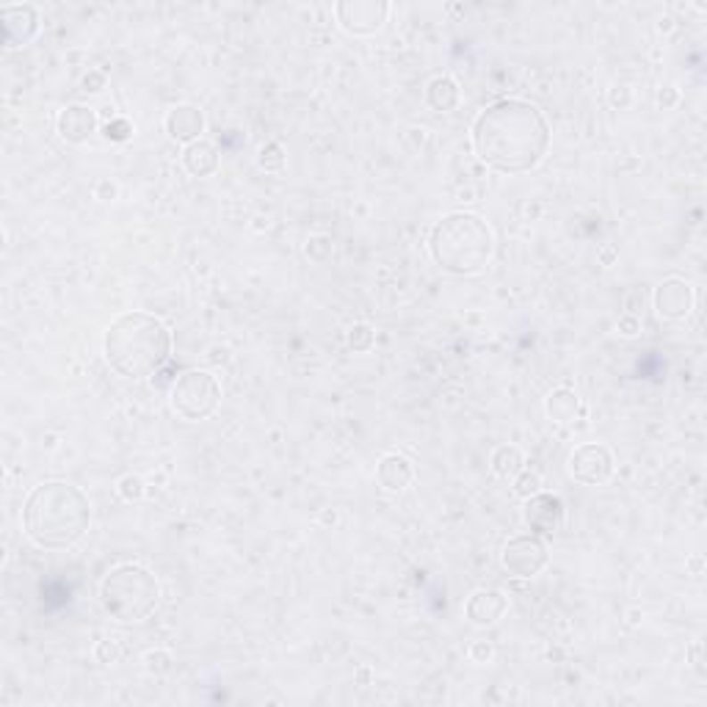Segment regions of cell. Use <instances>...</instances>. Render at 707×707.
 I'll use <instances>...</instances> for the list:
<instances>
[{
  "label": "cell",
  "instance_id": "6da1fadb",
  "mask_svg": "<svg viewBox=\"0 0 707 707\" xmlns=\"http://www.w3.org/2000/svg\"><path fill=\"white\" fill-rule=\"evenodd\" d=\"M473 152L497 175H525L550 147V122L528 100H497L470 127Z\"/></svg>",
  "mask_w": 707,
  "mask_h": 707
},
{
  "label": "cell",
  "instance_id": "7a4b0ae2",
  "mask_svg": "<svg viewBox=\"0 0 707 707\" xmlns=\"http://www.w3.org/2000/svg\"><path fill=\"white\" fill-rule=\"evenodd\" d=\"M92 503L80 487L67 481H45L22 503V530L37 547L64 550L86 536Z\"/></svg>",
  "mask_w": 707,
  "mask_h": 707
},
{
  "label": "cell",
  "instance_id": "3957f363",
  "mask_svg": "<svg viewBox=\"0 0 707 707\" xmlns=\"http://www.w3.org/2000/svg\"><path fill=\"white\" fill-rule=\"evenodd\" d=\"M103 351L119 376L147 379L172 357V332L158 316L125 313L108 326Z\"/></svg>",
  "mask_w": 707,
  "mask_h": 707
},
{
  "label": "cell",
  "instance_id": "277c9868",
  "mask_svg": "<svg viewBox=\"0 0 707 707\" xmlns=\"http://www.w3.org/2000/svg\"><path fill=\"white\" fill-rule=\"evenodd\" d=\"M429 254L450 276L481 274L495 254L492 227L478 213H448L434 224L429 235Z\"/></svg>",
  "mask_w": 707,
  "mask_h": 707
},
{
  "label": "cell",
  "instance_id": "5b68a950",
  "mask_svg": "<svg viewBox=\"0 0 707 707\" xmlns=\"http://www.w3.org/2000/svg\"><path fill=\"white\" fill-rule=\"evenodd\" d=\"M158 603H160V583L150 570L138 567V563H119L100 583L103 611L111 619L125 621V625L150 619Z\"/></svg>",
  "mask_w": 707,
  "mask_h": 707
},
{
  "label": "cell",
  "instance_id": "8992f818",
  "mask_svg": "<svg viewBox=\"0 0 707 707\" xmlns=\"http://www.w3.org/2000/svg\"><path fill=\"white\" fill-rule=\"evenodd\" d=\"M169 401L183 420H208L221 404V384L210 371H196L193 367V371L177 376L172 392H169Z\"/></svg>",
  "mask_w": 707,
  "mask_h": 707
},
{
  "label": "cell",
  "instance_id": "52a82bcc",
  "mask_svg": "<svg viewBox=\"0 0 707 707\" xmlns=\"http://www.w3.org/2000/svg\"><path fill=\"white\" fill-rule=\"evenodd\" d=\"M547 561H550L547 545L542 536H536V533L514 536V539H508L500 550L503 570L512 578H522V580L539 575L547 567Z\"/></svg>",
  "mask_w": 707,
  "mask_h": 707
},
{
  "label": "cell",
  "instance_id": "ba28073f",
  "mask_svg": "<svg viewBox=\"0 0 707 707\" xmlns=\"http://www.w3.org/2000/svg\"><path fill=\"white\" fill-rule=\"evenodd\" d=\"M332 12L346 34L374 37L382 31L390 17V4L387 0H337Z\"/></svg>",
  "mask_w": 707,
  "mask_h": 707
},
{
  "label": "cell",
  "instance_id": "9c48e42d",
  "mask_svg": "<svg viewBox=\"0 0 707 707\" xmlns=\"http://www.w3.org/2000/svg\"><path fill=\"white\" fill-rule=\"evenodd\" d=\"M570 475L578 484L597 487L613 475V454L603 442H586L578 445L570 456Z\"/></svg>",
  "mask_w": 707,
  "mask_h": 707
},
{
  "label": "cell",
  "instance_id": "30bf717a",
  "mask_svg": "<svg viewBox=\"0 0 707 707\" xmlns=\"http://www.w3.org/2000/svg\"><path fill=\"white\" fill-rule=\"evenodd\" d=\"M563 503L558 495L550 492H536L530 497H525L522 506V520L530 528V533L536 536H550L563 525Z\"/></svg>",
  "mask_w": 707,
  "mask_h": 707
},
{
  "label": "cell",
  "instance_id": "8fae6325",
  "mask_svg": "<svg viewBox=\"0 0 707 707\" xmlns=\"http://www.w3.org/2000/svg\"><path fill=\"white\" fill-rule=\"evenodd\" d=\"M655 313L666 321H686L694 309V288L680 276H669L655 288Z\"/></svg>",
  "mask_w": 707,
  "mask_h": 707
},
{
  "label": "cell",
  "instance_id": "7c38bea8",
  "mask_svg": "<svg viewBox=\"0 0 707 707\" xmlns=\"http://www.w3.org/2000/svg\"><path fill=\"white\" fill-rule=\"evenodd\" d=\"M0 22H4L6 47H22L39 34V12L28 4L6 6L0 12Z\"/></svg>",
  "mask_w": 707,
  "mask_h": 707
},
{
  "label": "cell",
  "instance_id": "4fadbf2b",
  "mask_svg": "<svg viewBox=\"0 0 707 707\" xmlns=\"http://www.w3.org/2000/svg\"><path fill=\"white\" fill-rule=\"evenodd\" d=\"M506 611H508V597L497 588H478L464 603V616L473 621L475 628L495 625V621L503 619Z\"/></svg>",
  "mask_w": 707,
  "mask_h": 707
},
{
  "label": "cell",
  "instance_id": "5bb4252c",
  "mask_svg": "<svg viewBox=\"0 0 707 707\" xmlns=\"http://www.w3.org/2000/svg\"><path fill=\"white\" fill-rule=\"evenodd\" d=\"M163 127H166L169 138L177 141V144H185L188 147V144H193V141L202 138L205 117H202V111L196 108V105H175L166 114Z\"/></svg>",
  "mask_w": 707,
  "mask_h": 707
},
{
  "label": "cell",
  "instance_id": "9a60e30c",
  "mask_svg": "<svg viewBox=\"0 0 707 707\" xmlns=\"http://www.w3.org/2000/svg\"><path fill=\"white\" fill-rule=\"evenodd\" d=\"M55 127H59V136L70 141V144H86L97 130V114H95V108L75 103L62 111Z\"/></svg>",
  "mask_w": 707,
  "mask_h": 707
},
{
  "label": "cell",
  "instance_id": "2e32d148",
  "mask_svg": "<svg viewBox=\"0 0 707 707\" xmlns=\"http://www.w3.org/2000/svg\"><path fill=\"white\" fill-rule=\"evenodd\" d=\"M376 478L384 492H404L415 481V467L404 454H387L376 467Z\"/></svg>",
  "mask_w": 707,
  "mask_h": 707
},
{
  "label": "cell",
  "instance_id": "e0dca14e",
  "mask_svg": "<svg viewBox=\"0 0 707 707\" xmlns=\"http://www.w3.org/2000/svg\"><path fill=\"white\" fill-rule=\"evenodd\" d=\"M459 103H462V89L450 75H437L429 80L426 105L434 111V114H450L454 108H459Z\"/></svg>",
  "mask_w": 707,
  "mask_h": 707
},
{
  "label": "cell",
  "instance_id": "ac0fdd59",
  "mask_svg": "<svg viewBox=\"0 0 707 707\" xmlns=\"http://www.w3.org/2000/svg\"><path fill=\"white\" fill-rule=\"evenodd\" d=\"M545 412H547V417L553 423H563V426H567V423H575L578 417L586 415V409H583V404L578 399V392L570 390V387L553 390L545 399Z\"/></svg>",
  "mask_w": 707,
  "mask_h": 707
},
{
  "label": "cell",
  "instance_id": "d6986e66",
  "mask_svg": "<svg viewBox=\"0 0 707 707\" xmlns=\"http://www.w3.org/2000/svg\"><path fill=\"white\" fill-rule=\"evenodd\" d=\"M183 166L191 177H210L218 169V150L205 138L193 141L183 150Z\"/></svg>",
  "mask_w": 707,
  "mask_h": 707
},
{
  "label": "cell",
  "instance_id": "ffe728a7",
  "mask_svg": "<svg viewBox=\"0 0 707 707\" xmlns=\"http://www.w3.org/2000/svg\"><path fill=\"white\" fill-rule=\"evenodd\" d=\"M489 467L497 478L503 481H514L522 470H525V456L517 445H500L492 450V459H489Z\"/></svg>",
  "mask_w": 707,
  "mask_h": 707
},
{
  "label": "cell",
  "instance_id": "44dd1931",
  "mask_svg": "<svg viewBox=\"0 0 707 707\" xmlns=\"http://www.w3.org/2000/svg\"><path fill=\"white\" fill-rule=\"evenodd\" d=\"M285 147L279 144V141H266V144L258 150V166L263 169V172H282L285 169Z\"/></svg>",
  "mask_w": 707,
  "mask_h": 707
},
{
  "label": "cell",
  "instance_id": "7402d4cb",
  "mask_svg": "<svg viewBox=\"0 0 707 707\" xmlns=\"http://www.w3.org/2000/svg\"><path fill=\"white\" fill-rule=\"evenodd\" d=\"M304 254L313 263H326V260H332V254H334V241L329 235H309L307 243H304Z\"/></svg>",
  "mask_w": 707,
  "mask_h": 707
},
{
  "label": "cell",
  "instance_id": "603a6c76",
  "mask_svg": "<svg viewBox=\"0 0 707 707\" xmlns=\"http://www.w3.org/2000/svg\"><path fill=\"white\" fill-rule=\"evenodd\" d=\"M374 343H376V332H374L371 324H354L349 329V349L351 351H359V354L362 351H371Z\"/></svg>",
  "mask_w": 707,
  "mask_h": 707
},
{
  "label": "cell",
  "instance_id": "cb8c5ba5",
  "mask_svg": "<svg viewBox=\"0 0 707 707\" xmlns=\"http://www.w3.org/2000/svg\"><path fill=\"white\" fill-rule=\"evenodd\" d=\"M117 492H119V497H122V500H127V503H136V500L144 497V492H147V484H144V478H138V475H125V478H119Z\"/></svg>",
  "mask_w": 707,
  "mask_h": 707
},
{
  "label": "cell",
  "instance_id": "d4e9b609",
  "mask_svg": "<svg viewBox=\"0 0 707 707\" xmlns=\"http://www.w3.org/2000/svg\"><path fill=\"white\" fill-rule=\"evenodd\" d=\"M536 492H542V478L536 475V473H520L517 478H514V495L517 497H530V495H536Z\"/></svg>",
  "mask_w": 707,
  "mask_h": 707
},
{
  "label": "cell",
  "instance_id": "484cf974",
  "mask_svg": "<svg viewBox=\"0 0 707 707\" xmlns=\"http://www.w3.org/2000/svg\"><path fill=\"white\" fill-rule=\"evenodd\" d=\"M95 658H97L100 663H105V666L119 663V661H122V646H119V641H111V638L97 641V646H95Z\"/></svg>",
  "mask_w": 707,
  "mask_h": 707
},
{
  "label": "cell",
  "instance_id": "4316f807",
  "mask_svg": "<svg viewBox=\"0 0 707 707\" xmlns=\"http://www.w3.org/2000/svg\"><path fill=\"white\" fill-rule=\"evenodd\" d=\"M144 663H147V671H152V674H166V671H172V655L163 653V649H155V653H147Z\"/></svg>",
  "mask_w": 707,
  "mask_h": 707
},
{
  "label": "cell",
  "instance_id": "83f0119b",
  "mask_svg": "<svg viewBox=\"0 0 707 707\" xmlns=\"http://www.w3.org/2000/svg\"><path fill=\"white\" fill-rule=\"evenodd\" d=\"M105 83H108L105 72H100V70H92L89 75H83V80H80V89H83V95H100V92L105 89Z\"/></svg>",
  "mask_w": 707,
  "mask_h": 707
},
{
  "label": "cell",
  "instance_id": "f1b7e54d",
  "mask_svg": "<svg viewBox=\"0 0 707 707\" xmlns=\"http://www.w3.org/2000/svg\"><path fill=\"white\" fill-rule=\"evenodd\" d=\"M105 136L111 141H127L133 136V125L127 119H114V122L105 125Z\"/></svg>",
  "mask_w": 707,
  "mask_h": 707
},
{
  "label": "cell",
  "instance_id": "f546056e",
  "mask_svg": "<svg viewBox=\"0 0 707 707\" xmlns=\"http://www.w3.org/2000/svg\"><path fill=\"white\" fill-rule=\"evenodd\" d=\"M492 655H495V646H492L489 641H475V644L470 646V658H473L475 663H489Z\"/></svg>",
  "mask_w": 707,
  "mask_h": 707
},
{
  "label": "cell",
  "instance_id": "4dcf8cb0",
  "mask_svg": "<svg viewBox=\"0 0 707 707\" xmlns=\"http://www.w3.org/2000/svg\"><path fill=\"white\" fill-rule=\"evenodd\" d=\"M608 100H611L613 108H628V105L633 103V95H630L628 86H613L611 95H608Z\"/></svg>",
  "mask_w": 707,
  "mask_h": 707
},
{
  "label": "cell",
  "instance_id": "1f68e13d",
  "mask_svg": "<svg viewBox=\"0 0 707 707\" xmlns=\"http://www.w3.org/2000/svg\"><path fill=\"white\" fill-rule=\"evenodd\" d=\"M616 329H619V334H625V337H636L641 332V321L636 316H621Z\"/></svg>",
  "mask_w": 707,
  "mask_h": 707
},
{
  "label": "cell",
  "instance_id": "d6a6232c",
  "mask_svg": "<svg viewBox=\"0 0 707 707\" xmlns=\"http://www.w3.org/2000/svg\"><path fill=\"white\" fill-rule=\"evenodd\" d=\"M95 196L100 202H111L117 196V185L111 183V180H100L97 185H95Z\"/></svg>",
  "mask_w": 707,
  "mask_h": 707
},
{
  "label": "cell",
  "instance_id": "836d02e7",
  "mask_svg": "<svg viewBox=\"0 0 707 707\" xmlns=\"http://www.w3.org/2000/svg\"><path fill=\"white\" fill-rule=\"evenodd\" d=\"M616 258H619V249H616L613 243H603V246H600V251H597L600 266H613Z\"/></svg>",
  "mask_w": 707,
  "mask_h": 707
},
{
  "label": "cell",
  "instance_id": "e575fe53",
  "mask_svg": "<svg viewBox=\"0 0 707 707\" xmlns=\"http://www.w3.org/2000/svg\"><path fill=\"white\" fill-rule=\"evenodd\" d=\"M677 100H680V95H677V89H674V86L663 89V92H661V97H658V103H661L663 108H671Z\"/></svg>",
  "mask_w": 707,
  "mask_h": 707
},
{
  "label": "cell",
  "instance_id": "d590c367",
  "mask_svg": "<svg viewBox=\"0 0 707 707\" xmlns=\"http://www.w3.org/2000/svg\"><path fill=\"white\" fill-rule=\"evenodd\" d=\"M688 653H691V661H694V669H696V671L702 674V671H704V666H702V644L696 641V644H694V646L688 649Z\"/></svg>",
  "mask_w": 707,
  "mask_h": 707
},
{
  "label": "cell",
  "instance_id": "8d00e7d4",
  "mask_svg": "<svg viewBox=\"0 0 707 707\" xmlns=\"http://www.w3.org/2000/svg\"><path fill=\"white\" fill-rule=\"evenodd\" d=\"M321 522L324 525H334L337 522V512H334V508H326V512H321Z\"/></svg>",
  "mask_w": 707,
  "mask_h": 707
},
{
  "label": "cell",
  "instance_id": "74e56055",
  "mask_svg": "<svg viewBox=\"0 0 707 707\" xmlns=\"http://www.w3.org/2000/svg\"><path fill=\"white\" fill-rule=\"evenodd\" d=\"M702 563H704L702 555H694V558H688V570H691L694 575H699V572H702Z\"/></svg>",
  "mask_w": 707,
  "mask_h": 707
},
{
  "label": "cell",
  "instance_id": "f35d334b",
  "mask_svg": "<svg viewBox=\"0 0 707 707\" xmlns=\"http://www.w3.org/2000/svg\"><path fill=\"white\" fill-rule=\"evenodd\" d=\"M638 616H644V613H641V611H633V613H630V625H638Z\"/></svg>",
  "mask_w": 707,
  "mask_h": 707
}]
</instances>
